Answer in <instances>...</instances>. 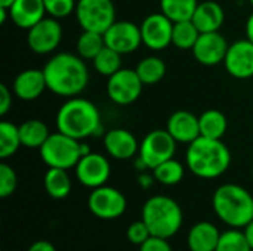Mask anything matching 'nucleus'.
<instances>
[{
  "mask_svg": "<svg viewBox=\"0 0 253 251\" xmlns=\"http://www.w3.org/2000/svg\"><path fill=\"white\" fill-rule=\"evenodd\" d=\"M199 0H160V12L170 21H188L197 9Z\"/></svg>",
  "mask_w": 253,
  "mask_h": 251,
  "instance_id": "27",
  "label": "nucleus"
},
{
  "mask_svg": "<svg viewBox=\"0 0 253 251\" xmlns=\"http://www.w3.org/2000/svg\"><path fill=\"white\" fill-rule=\"evenodd\" d=\"M74 169L77 180L90 189L105 185L111 175V166L108 158L98 152L83 155Z\"/></svg>",
  "mask_w": 253,
  "mask_h": 251,
  "instance_id": "12",
  "label": "nucleus"
},
{
  "mask_svg": "<svg viewBox=\"0 0 253 251\" xmlns=\"http://www.w3.org/2000/svg\"><path fill=\"white\" fill-rule=\"evenodd\" d=\"M47 89L46 77L43 70L37 68H28L21 71L12 84L13 95L25 102L34 101L42 96V93Z\"/></svg>",
  "mask_w": 253,
  "mask_h": 251,
  "instance_id": "18",
  "label": "nucleus"
},
{
  "mask_svg": "<svg viewBox=\"0 0 253 251\" xmlns=\"http://www.w3.org/2000/svg\"><path fill=\"white\" fill-rule=\"evenodd\" d=\"M191 21L196 24L200 33L219 31L225 21V12L218 1L213 0L199 1Z\"/></svg>",
  "mask_w": 253,
  "mask_h": 251,
  "instance_id": "21",
  "label": "nucleus"
},
{
  "mask_svg": "<svg viewBox=\"0 0 253 251\" xmlns=\"http://www.w3.org/2000/svg\"><path fill=\"white\" fill-rule=\"evenodd\" d=\"M139 251H172L168 238L151 235L144 244L139 246Z\"/></svg>",
  "mask_w": 253,
  "mask_h": 251,
  "instance_id": "37",
  "label": "nucleus"
},
{
  "mask_svg": "<svg viewBox=\"0 0 253 251\" xmlns=\"http://www.w3.org/2000/svg\"><path fill=\"white\" fill-rule=\"evenodd\" d=\"M243 232H245V235H246V240H248L249 246L252 247V250H253V220L251 222V223H248V225L243 228Z\"/></svg>",
  "mask_w": 253,
  "mask_h": 251,
  "instance_id": "40",
  "label": "nucleus"
},
{
  "mask_svg": "<svg viewBox=\"0 0 253 251\" xmlns=\"http://www.w3.org/2000/svg\"><path fill=\"white\" fill-rule=\"evenodd\" d=\"M176 141L166 129H156L145 135L139 143V158L147 169H156L159 164L173 158L176 151Z\"/></svg>",
  "mask_w": 253,
  "mask_h": 251,
  "instance_id": "8",
  "label": "nucleus"
},
{
  "mask_svg": "<svg viewBox=\"0 0 253 251\" xmlns=\"http://www.w3.org/2000/svg\"><path fill=\"white\" fill-rule=\"evenodd\" d=\"M200 136L211 139H222L228 129V120L219 109H206L199 117Z\"/></svg>",
  "mask_w": 253,
  "mask_h": 251,
  "instance_id": "25",
  "label": "nucleus"
},
{
  "mask_svg": "<svg viewBox=\"0 0 253 251\" xmlns=\"http://www.w3.org/2000/svg\"><path fill=\"white\" fill-rule=\"evenodd\" d=\"M166 130L178 143H191L200 138L199 117L185 109L175 111L168 120Z\"/></svg>",
  "mask_w": 253,
  "mask_h": 251,
  "instance_id": "19",
  "label": "nucleus"
},
{
  "mask_svg": "<svg viewBox=\"0 0 253 251\" xmlns=\"http://www.w3.org/2000/svg\"><path fill=\"white\" fill-rule=\"evenodd\" d=\"M127 207L126 197L116 188L102 185L99 188L92 189L87 198L89 212L104 220H113L120 217Z\"/></svg>",
  "mask_w": 253,
  "mask_h": 251,
  "instance_id": "9",
  "label": "nucleus"
},
{
  "mask_svg": "<svg viewBox=\"0 0 253 251\" xmlns=\"http://www.w3.org/2000/svg\"><path fill=\"white\" fill-rule=\"evenodd\" d=\"M184 175H185L184 166L179 161H176L175 158H170V160L159 164L156 169H153L154 180H157L159 183L166 185V186L178 185L184 179Z\"/></svg>",
  "mask_w": 253,
  "mask_h": 251,
  "instance_id": "31",
  "label": "nucleus"
},
{
  "mask_svg": "<svg viewBox=\"0 0 253 251\" xmlns=\"http://www.w3.org/2000/svg\"><path fill=\"white\" fill-rule=\"evenodd\" d=\"M47 89L64 98L79 96L89 83V70L79 55L61 52L43 67Z\"/></svg>",
  "mask_w": 253,
  "mask_h": 251,
  "instance_id": "1",
  "label": "nucleus"
},
{
  "mask_svg": "<svg viewBox=\"0 0 253 251\" xmlns=\"http://www.w3.org/2000/svg\"><path fill=\"white\" fill-rule=\"evenodd\" d=\"M141 27L142 44L151 50H163L172 44L173 21H170L165 13H150L144 18Z\"/></svg>",
  "mask_w": 253,
  "mask_h": 251,
  "instance_id": "13",
  "label": "nucleus"
},
{
  "mask_svg": "<svg viewBox=\"0 0 253 251\" xmlns=\"http://www.w3.org/2000/svg\"><path fill=\"white\" fill-rule=\"evenodd\" d=\"M104 38L108 47L122 55L132 53L142 44L141 27L130 21H116L104 33Z\"/></svg>",
  "mask_w": 253,
  "mask_h": 251,
  "instance_id": "14",
  "label": "nucleus"
},
{
  "mask_svg": "<svg viewBox=\"0 0 253 251\" xmlns=\"http://www.w3.org/2000/svg\"><path fill=\"white\" fill-rule=\"evenodd\" d=\"M227 72L239 80L253 77V43L249 38L230 44L224 59Z\"/></svg>",
  "mask_w": 253,
  "mask_h": 251,
  "instance_id": "16",
  "label": "nucleus"
},
{
  "mask_svg": "<svg viewBox=\"0 0 253 251\" xmlns=\"http://www.w3.org/2000/svg\"><path fill=\"white\" fill-rule=\"evenodd\" d=\"M92 62L98 74L104 77H111L122 68V53L105 46Z\"/></svg>",
  "mask_w": 253,
  "mask_h": 251,
  "instance_id": "32",
  "label": "nucleus"
},
{
  "mask_svg": "<svg viewBox=\"0 0 253 251\" xmlns=\"http://www.w3.org/2000/svg\"><path fill=\"white\" fill-rule=\"evenodd\" d=\"M144 83L138 77L135 70L120 68L107 81L108 98L117 105H130L142 93Z\"/></svg>",
  "mask_w": 253,
  "mask_h": 251,
  "instance_id": "11",
  "label": "nucleus"
},
{
  "mask_svg": "<svg viewBox=\"0 0 253 251\" xmlns=\"http://www.w3.org/2000/svg\"><path fill=\"white\" fill-rule=\"evenodd\" d=\"M252 175H253V170H252Z\"/></svg>",
  "mask_w": 253,
  "mask_h": 251,
  "instance_id": "44",
  "label": "nucleus"
},
{
  "mask_svg": "<svg viewBox=\"0 0 253 251\" xmlns=\"http://www.w3.org/2000/svg\"><path fill=\"white\" fill-rule=\"evenodd\" d=\"M150 237H151V232H150L148 226L145 225V222L142 219L141 220H136V222H133V223H130L127 226L126 238L129 240V243H132L135 246L144 244Z\"/></svg>",
  "mask_w": 253,
  "mask_h": 251,
  "instance_id": "36",
  "label": "nucleus"
},
{
  "mask_svg": "<svg viewBox=\"0 0 253 251\" xmlns=\"http://www.w3.org/2000/svg\"><path fill=\"white\" fill-rule=\"evenodd\" d=\"M105 46L107 44H105L104 34L95 33V31H84V30L79 36L77 43H76L77 55L80 58L89 59V61H93Z\"/></svg>",
  "mask_w": 253,
  "mask_h": 251,
  "instance_id": "29",
  "label": "nucleus"
},
{
  "mask_svg": "<svg viewBox=\"0 0 253 251\" xmlns=\"http://www.w3.org/2000/svg\"><path fill=\"white\" fill-rule=\"evenodd\" d=\"M142 220L151 235L170 238L182 226L184 213L178 201L166 195L150 197L142 206Z\"/></svg>",
  "mask_w": 253,
  "mask_h": 251,
  "instance_id": "5",
  "label": "nucleus"
},
{
  "mask_svg": "<svg viewBox=\"0 0 253 251\" xmlns=\"http://www.w3.org/2000/svg\"><path fill=\"white\" fill-rule=\"evenodd\" d=\"M185 161L190 172L202 179L222 176L231 164V152L222 139L197 138L188 143Z\"/></svg>",
  "mask_w": 253,
  "mask_h": 251,
  "instance_id": "2",
  "label": "nucleus"
},
{
  "mask_svg": "<svg viewBox=\"0 0 253 251\" xmlns=\"http://www.w3.org/2000/svg\"><path fill=\"white\" fill-rule=\"evenodd\" d=\"M56 129L77 141L93 136L101 130L99 111L89 99L68 98L56 112Z\"/></svg>",
  "mask_w": 253,
  "mask_h": 251,
  "instance_id": "3",
  "label": "nucleus"
},
{
  "mask_svg": "<svg viewBox=\"0 0 253 251\" xmlns=\"http://www.w3.org/2000/svg\"><path fill=\"white\" fill-rule=\"evenodd\" d=\"M18 185V178L15 170L7 163H0V197L7 198L10 197Z\"/></svg>",
  "mask_w": 253,
  "mask_h": 251,
  "instance_id": "35",
  "label": "nucleus"
},
{
  "mask_svg": "<svg viewBox=\"0 0 253 251\" xmlns=\"http://www.w3.org/2000/svg\"><path fill=\"white\" fill-rule=\"evenodd\" d=\"M246 38H249L253 43V12L246 21Z\"/></svg>",
  "mask_w": 253,
  "mask_h": 251,
  "instance_id": "41",
  "label": "nucleus"
},
{
  "mask_svg": "<svg viewBox=\"0 0 253 251\" xmlns=\"http://www.w3.org/2000/svg\"><path fill=\"white\" fill-rule=\"evenodd\" d=\"M228 47L230 44L227 38L219 31H213V33H202L191 52L199 64L206 67H213L224 62Z\"/></svg>",
  "mask_w": 253,
  "mask_h": 251,
  "instance_id": "15",
  "label": "nucleus"
},
{
  "mask_svg": "<svg viewBox=\"0 0 253 251\" xmlns=\"http://www.w3.org/2000/svg\"><path fill=\"white\" fill-rule=\"evenodd\" d=\"M27 251H56L55 246L50 243V241H46V240H40V241H36L33 243L28 250Z\"/></svg>",
  "mask_w": 253,
  "mask_h": 251,
  "instance_id": "39",
  "label": "nucleus"
},
{
  "mask_svg": "<svg viewBox=\"0 0 253 251\" xmlns=\"http://www.w3.org/2000/svg\"><path fill=\"white\" fill-rule=\"evenodd\" d=\"M74 13L84 31L104 34L116 22V7L111 0H77Z\"/></svg>",
  "mask_w": 253,
  "mask_h": 251,
  "instance_id": "7",
  "label": "nucleus"
},
{
  "mask_svg": "<svg viewBox=\"0 0 253 251\" xmlns=\"http://www.w3.org/2000/svg\"><path fill=\"white\" fill-rule=\"evenodd\" d=\"M202 33L196 27V24L188 21H179L173 22V31H172V44L182 50H191Z\"/></svg>",
  "mask_w": 253,
  "mask_h": 251,
  "instance_id": "28",
  "label": "nucleus"
},
{
  "mask_svg": "<svg viewBox=\"0 0 253 251\" xmlns=\"http://www.w3.org/2000/svg\"><path fill=\"white\" fill-rule=\"evenodd\" d=\"M43 185L46 192L53 198V200H64L70 195L73 183H71V178L68 175V170L65 169H56V167H49L44 179H43Z\"/></svg>",
  "mask_w": 253,
  "mask_h": 251,
  "instance_id": "24",
  "label": "nucleus"
},
{
  "mask_svg": "<svg viewBox=\"0 0 253 251\" xmlns=\"http://www.w3.org/2000/svg\"><path fill=\"white\" fill-rule=\"evenodd\" d=\"M138 77L144 83V86H151L163 80L166 75V64L162 58L159 56H147L141 59L135 68Z\"/></svg>",
  "mask_w": 253,
  "mask_h": 251,
  "instance_id": "26",
  "label": "nucleus"
},
{
  "mask_svg": "<svg viewBox=\"0 0 253 251\" xmlns=\"http://www.w3.org/2000/svg\"><path fill=\"white\" fill-rule=\"evenodd\" d=\"M249 1H251V4H252V6H253V0H249Z\"/></svg>",
  "mask_w": 253,
  "mask_h": 251,
  "instance_id": "43",
  "label": "nucleus"
},
{
  "mask_svg": "<svg viewBox=\"0 0 253 251\" xmlns=\"http://www.w3.org/2000/svg\"><path fill=\"white\" fill-rule=\"evenodd\" d=\"M215 251H253L249 246L246 235L239 228H231L221 232V238Z\"/></svg>",
  "mask_w": 253,
  "mask_h": 251,
  "instance_id": "33",
  "label": "nucleus"
},
{
  "mask_svg": "<svg viewBox=\"0 0 253 251\" xmlns=\"http://www.w3.org/2000/svg\"><path fill=\"white\" fill-rule=\"evenodd\" d=\"M212 206L215 215L230 228L240 229L253 220L252 194L237 183H225L216 188Z\"/></svg>",
  "mask_w": 253,
  "mask_h": 251,
  "instance_id": "4",
  "label": "nucleus"
},
{
  "mask_svg": "<svg viewBox=\"0 0 253 251\" xmlns=\"http://www.w3.org/2000/svg\"><path fill=\"white\" fill-rule=\"evenodd\" d=\"M19 136L22 146L30 149H40L46 139L50 136V130L44 121L30 118L19 124Z\"/></svg>",
  "mask_w": 253,
  "mask_h": 251,
  "instance_id": "23",
  "label": "nucleus"
},
{
  "mask_svg": "<svg viewBox=\"0 0 253 251\" xmlns=\"http://www.w3.org/2000/svg\"><path fill=\"white\" fill-rule=\"evenodd\" d=\"M46 15L43 0H15L9 7L10 21L21 30H30Z\"/></svg>",
  "mask_w": 253,
  "mask_h": 251,
  "instance_id": "20",
  "label": "nucleus"
},
{
  "mask_svg": "<svg viewBox=\"0 0 253 251\" xmlns=\"http://www.w3.org/2000/svg\"><path fill=\"white\" fill-rule=\"evenodd\" d=\"M21 143V136H19V126L10 123V121H1L0 123V158L6 160L12 157Z\"/></svg>",
  "mask_w": 253,
  "mask_h": 251,
  "instance_id": "30",
  "label": "nucleus"
},
{
  "mask_svg": "<svg viewBox=\"0 0 253 251\" xmlns=\"http://www.w3.org/2000/svg\"><path fill=\"white\" fill-rule=\"evenodd\" d=\"M12 92L9 90V87L1 83L0 84V115H6L12 107Z\"/></svg>",
  "mask_w": 253,
  "mask_h": 251,
  "instance_id": "38",
  "label": "nucleus"
},
{
  "mask_svg": "<svg viewBox=\"0 0 253 251\" xmlns=\"http://www.w3.org/2000/svg\"><path fill=\"white\" fill-rule=\"evenodd\" d=\"M62 40V27L56 18L44 16L27 30V44L37 55H47L58 49Z\"/></svg>",
  "mask_w": 253,
  "mask_h": 251,
  "instance_id": "10",
  "label": "nucleus"
},
{
  "mask_svg": "<svg viewBox=\"0 0 253 251\" xmlns=\"http://www.w3.org/2000/svg\"><path fill=\"white\" fill-rule=\"evenodd\" d=\"M39 151L47 167L70 170L82 158V142L58 130L56 133H50Z\"/></svg>",
  "mask_w": 253,
  "mask_h": 251,
  "instance_id": "6",
  "label": "nucleus"
},
{
  "mask_svg": "<svg viewBox=\"0 0 253 251\" xmlns=\"http://www.w3.org/2000/svg\"><path fill=\"white\" fill-rule=\"evenodd\" d=\"M46 13L52 18L62 19L76 10L77 0H43Z\"/></svg>",
  "mask_w": 253,
  "mask_h": 251,
  "instance_id": "34",
  "label": "nucleus"
},
{
  "mask_svg": "<svg viewBox=\"0 0 253 251\" xmlns=\"http://www.w3.org/2000/svg\"><path fill=\"white\" fill-rule=\"evenodd\" d=\"M104 148L116 160H130L139 152V142L126 129H111L104 135Z\"/></svg>",
  "mask_w": 253,
  "mask_h": 251,
  "instance_id": "17",
  "label": "nucleus"
},
{
  "mask_svg": "<svg viewBox=\"0 0 253 251\" xmlns=\"http://www.w3.org/2000/svg\"><path fill=\"white\" fill-rule=\"evenodd\" d=\"M221 238L219 229L212 222L196 223L187 237V244L190 251H215Z\"/></svg>",
  "mask_w": 253,
  "mask_h": 251,
  "instance_id": "22",
  "label": "nucleus"
},
{
  "mask_svg": "<svg viewBox=\"0 0 253 251\" xmlns=\"http://www.w3.org/2000/svg\"><path fill=\"white\" fill-rule=\"evenodd\" d=\"M13 1H15V0H0V7H6V9H9V7L13 4Z\"/></svg>",
  "mask_w": 253,
  "mask_h": 251,
  "instance_id": "42",
  "label": "nucleus"
}]
</instances>
